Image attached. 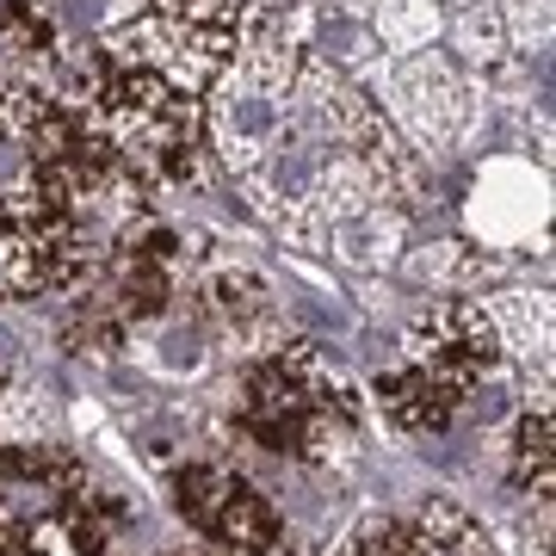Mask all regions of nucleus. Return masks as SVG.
<instances>
[{"label":"nucleus","instance_id":"nucleus-1","mask_svg":"<svg viewBox=\"0 0 556 556\" xmlns=\"http://www.w3.org/2000/svg\"><path fill=\"white\" fill-rule=\"evenodd\" d=\"M142 199L43 80L0 75V303L68 298L93 273V211Z\"/></svg>","mask_w":556,"mask_h":556},{"label":"nucleus","instance_id":"nucleus-2","mask_svg":"<svg viewBox=\"0 0 556 556\" xmlns=\"http://www.w3.org/2000/svg\"><path fill=\"white\" fill-rule=\"evenodd\" d=\"M358 402L353 378L316 340L285 334L273 353L241 365L236 378V439L260 445L291 464H340L358 445Z\"/></svg>","mask_w":556,"mask_h":556},{"label":"nucleus","instance_id":"nucleus-3","mask_svg":"<svg viewBox=\"0 0 556 556\" xmlns=\"http://www.w3.org/2000/svg\"><path fill=\"white\" fill-rule=\"evenodd\" d=\"M507 353H501V334L482 298L470 291H445L439 303H427L408 334H402V358L390 371L371 378V396H378L383 420L408 439H433L445 433L489 378H495Z\"/></svg>","mask_w":556,"mask_h":556},{"label":"nucleus","instance_id":"nucleus-4","mask_svg":"<svg viewBox=\"0 0 556 556\" xmlns=\"http://www.w3.org/2000/svg\"><path fill=\"white\" fill-rule=\"evenodd\" d=\"M80 130L137 192H179L204 161V100L137 62H105L100 87L75 105Z\"/></svg>","mask_w":556,"mask_h":556},{"label":"nucleus","instance_id":"nucleus-5","mask_svg":"<svg viewBox=\"0 0 556 556\" xmlns=\"http://www.w3.org/2000/svg\"><path fill=\"white\" fill-rule=\"evenodd\" d=\"M124 501L62 445H0V556H105L124 532Z\"/></svg>","mask_w":556,"mask_h":556},{"label":"nucleus","instance_id":"nucleus-6","mask_svg":"<svg viewBox=\"0 0 556 556\" xmlns=\"http://www.w3.org/2000/svg\"><path fill=\"white\" fill-rule=\"evenodd\" d=\"M273 0H137V13L105 31V56L155 68L179 93L204 100L211 80L260 31Z\"/></svg>","mask_w":556,"mask_h":556},{"label":"nucleus","instance_id":"nucleus-7","mask_svg":"<svg viewBox=\"0 0 556 556\" xmlns=\"http://www.w3.org/2000/svg\"><path fill=\"white\" fill-rule=\"evenodd\" d=\"M383 105H390L383 118L396 124V137L415 155H433V149L464 142V130L477 118V87L457 75L452 56L408 50V56L383 62Z\"/></svg>","mask_w":556,"mask_h":556},{"label":"nucleus","instance_id":"nucleus-8","mask_svg":"<svg viewBox=\"0 0 556 556\" xmlns=\"http://www.w3.org/2000/svg\"><path fill=\"white\" fill-rule=\"evenodd\" d=\"M174 514L229 556H273L285 538L278 507L223 457H199V464L174 470Z\"/></svg>","mask_w":556,"mask_h":556},{"label":"nucleus","instance_id":"nucleus-9","mask_svg":"<svg viewBox=\"0 0 556 556\" xmlns=\"http://www.w3.org/2000/svg\"><path fill=\"white\" fill-rule=\"evenodd\" d=\"M334 556H501L495 532L452 495H427L408 514H371L334 544Z\"/></svg>","mask_w":556,"mask_h":556},{"label":"nucleus","instance_id":"nucleus-10","mask_svg":"<svg viewBox=\"0 0 556 556\" xmlns=\"http://www.w3.org/2000/svg\"><path fill=\"white\" fill-rule=\"evenodd\" d=\"M489 321H495L501 334V353L514 358L519 371H544L551 378V303L532 298V291H495V298H482Z\"/></svg>","mask_w":556,"mask_h":556},{"label":"nucleus","instance_id":"nucleus-11","mask_svg":"<svg viewBox=\"0 0 556 556\" xmlns=\"http://www.w3.org/2000/svg\"><path fill=\"white\" fill-rule=\"evenodd\" d=\"M507 482L551 507V402H532L507 433Z\"/></svg>","mask_w":556,"mask_h":556},{"label":"nucleus","instance_id":"nucleus-12","mask_svg":"<svg viewBox=\"0 0 556 556\" xmlns=\"http://www.w3.org/2000/svg\"><path fill=\"white\" fill-rule=\"evenodd\" d=\"M0 50L43 68L62 50V31L50 20V7H38V0H0Z\"/></svg>","mask_w":556,"mask_h":556},{"label":"nucleus","instance_id":"nucleus-13","mask_svg":"<svg viewBox=\"0 0 556 556\" xmlns=\"http://www.w3.org/2000/svg\"><path fill=\"white\" fill-rule=\"evenodd\" d=\"M452 43L464 62L477 68H495L507 62V25H501V0H464L452 20Z\"/></svg>","mask_w":556,"mask_h":556},{"label":"nucleus","instance_id":"nucleus-14","mask_svg":"<svg viewBox=\"0 0 556 556\" xmlns=\"http://www.w3.org/2000/svg\"><path fill=\"white\" fill-rule=\"evenodd\" d=\"M408 273L433 278V285H445V291H470V285L482 278V260L470 254L464 241H427V248L408 254Z\"/></svg>","mask_w":556,"mask_h":556},{"label":"nucleus","instance_id":"nucleus-15","mask_svg":"<svg viewBox=\"0 0 556 556\" xmlns=\"http://www.w3.org/2000/svg\"><path fill=\"white\" fill-rule=\"evenodd\" d=\"M501 25H507V50L532 56L551 43V0H501Z\"/></svg>","mask_w":556,"mask_h":556}]
</instances>
